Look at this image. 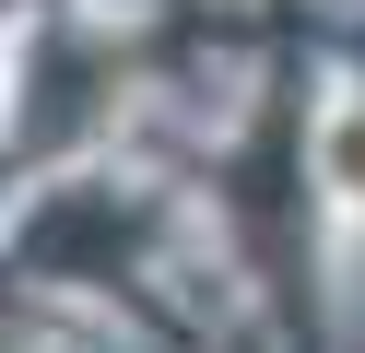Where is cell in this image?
I'll return each instance as SVG.
<instances>
[{
    "mask_svg": "<svg viewBox=\"0 0 365 353\" xmlns=\"http://www.w3.org/2000/svg\"><path fill=\"white\" fill-rule=\"evenodd\" d=\"M307 177L330 188L341 212H365V83H341L330 106H318V130H307Z\"/></svg>",
    "mask_w": 365,
    "mask_h": 353,
    "instance_id": "cell-1",
    "label": "cell"
}]
</instances>
